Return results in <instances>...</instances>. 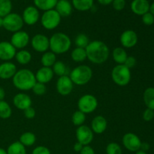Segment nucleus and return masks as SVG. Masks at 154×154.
<instances>
[{
	"label": "nucleus",
	"instance_id": "nucleus-44",
	"mask_svg": "<svg viewBox=\"0 0 154 154\" xmlns=\"http://www.w3.org/2000/svg\"><path fill=\"white\" fill-rule=\"evenodd\" d=\"M24 116H25L26 118L29 119V120H32V119L34 118L35 117V111L33 108L29 107V108H26V110H24Z\"/></svg>",
	"mask_w": 154,
	"mask_h": 154
},
{
	"label": "nucleus",
	"instance_id": "nucleus-28",
	"mask_svg": "<svg viewBox=\"0 0 154 154\" xmlns=\"http://www.w3.org/2000/svg\"><path fill=\"white\" fill-rule=\"evenodd\" d=\"M56 62H57V55L52 51H47L42 54L41 63L44 67L52 68Z\"/></svg>",
	"mask_w": 154,
	"mask_h": 154
},
{
	"label": "nucleus",
	"instance_id": "nucleus-16",
	"mask_svg": "<svg viewBox=\"0 0 154 154\" xmlns=\"http://www.w3.org/2000/svg\"><path fill=\"white\" fill-rule=\"evenodd\" d=\"M17 50L10 42H0V60L3 62L11 61L14 58Z\"/></svg>",
	"mask_w": 154,
	"mask_h": 154
},
{
	"label": "nucleus",
	"instance_id": "nucleus-12",
	"mask_svg": "<svg viewBox=\"0 0 154 154\" xmlns=\"http://www.w3.org/2000/svg\"><path fill=\"white\" fill-rule=\"evenodd\" d=\"M10 42L16 48V50H23L29 44V35L26 31L20 30L13 33L11 38Z\"/></svg>",
	"mask_w": 154,
	"mask_h": 154
},
{
	"label": "nucleus",
	"instance_id": "nucleus-15",
	"mask_svg": "<svg viewBox=\"0 0 154 154\" xmlns=\"http://www.w3.org/2000/svg\"><path fill=\"white\" fill-rule=\"evenodd\" d=\"M138 35L134 30H125L120 35V42L123 48H134L138 43Z\"/></svg>",
	"mask_w": 154,
	"mask_h": 154
},
{
	"label": "nucleus",
	"instance_id": "nucleus-8",
	"mask_svg": "<svg viewBox=\"0 0 154 154\" xmlns=\"http://www.w3.org/2000/svg\"><path fill=\"white\" fill-rule=\"evenodd\" d=\"M98 100L92 94H85L81 96L78 102V110L85 114H91L97 108Z\"/></svg>",
	"mask_w": 154,
	"mask_h": 154
},
{
	"label": "nucleus",
	"instance_id": "nucleus-17",
	"mask_svg": "<svg viewBox=\"0 0 154 154\" xmlns=\"http://www.w3.org/2000/svg\"><path fill=\"white\" fill-rule=\"evenodd\" d=\"M13 104L17 109L24 111L32 107V99L26 93H17L13 98Z\"/></svg>",
	"mask_w": 154,
	"mask_h": 154
},
{
	"label": "nucleus",
	"instance_id": "nucleus-50",
	"mask_svg": "<svg viewBox=\"0 0 154 154\" xmlns=\"http://www.w3.org/2000/svg\"><path fill=\"white\" fill-rule=\"evenodd\" d=\"M149 12L154 16V2L152 4L150 5V8H149Z\"/></svg>",
	"mask_w": 154,
	"mask_h": 154
},
{
	"label": "nucleus",
	"instance_id": "nucleus-7",
	"mask_svg": "<svg viewBox=\"0 0 154 154\" xmlns=\"http://www.w3.org/2000/svg\"><path fill=\"white\" fill-rule=\"evenodd\" d=\"M24 25L23 20L21 15L17 13L11 12L5 17H3V26L5 29L10 32H16L22 30Z\"/></svg>",
	"mask_w": 154,
	"mask_h": 154
},
{
	"label": "nucleus",
	"instance_id": "nucleus-48",
	"mask_svg": "<svg viewBox=\"0 0 154 154\" xmlns=\"http://www.w3.org/2000/svg\"><path fill=\"white\" fill-rule=\"evenodd\" d=\"M97 1L99 4L102 5H111L114 0H97Z\"/></svg>",
	"mask_w": 154,
	"mask_h": 154
},
{
	"label": "nucleus",
	"instance_id": "nucleus-4",
	"mask_svg": "<svg viewBox=\"0 0 154 154\" xmlns=\"http://www.w3.org/2000/svg\"><path fill=\"white\" fill-rule=\"evenodd\" d=\"M69 78L75 85H86L93 78V70L87 65H80L72 69Z\"/></svg>",
	"mask_w": 154,
	"mask_h": 154
},
{
	"label": "nucleus",
	"instance_id": "nucleus-51",
	"mask_svg": "<svg viewBox=\"0 0 154 154\" xmlns=\"http://www.w3.org/2000/svg\"><path fill=\"white\" fill-rule=\"evenodd\" d=\"M0 154H7V151L5 149L0 147Z\"/></svg>",
	"mask_w": 154,
	"mask_h": 154
},
{
	"label": "nucleus",
	"instance_id": "nucleus-47",
	"mask_svg": "<svg viewBox=\"0 0 154 154\" xmlns=\"http://www.w3.org/2000/svg\"><path fill=\"white\" fill-rule=\"evenodd\" d=\"M150 149V144L147 142H142L141 145V149L140 150H143V151L146 152Z\"/></svg>",
	"mask_w": 154,
	"mask_h": 154
},
{
	"label": "nucleus",
	"instance_id": "nucleus-29",
	"mask_svg": "<svg viewBox=\"0 0 154 154\" xmlns=\"http://www.w3.org/2000/svg\"><path fill=\"white\" fill-rule=\"evenodd\" d=\"M19 141L24 147H31L35 143L36 136L33 132H26L20 136Z\"/></svg>",
	"mask_w": 154,
	"mask_h": 154
},
{
	"label": "nucleus",
	"instance_id": "nucleus-40",
	"mask_svg": "<svg viewBox=\"0 0 154 154\" xmlns=\"http://www.w3.org/2000/svg\"><path fill=\"white\" fill-rule=\"evenodd\" d=\"M143 120L146 122H150L154 119V111L150 108H146L142 114Z\"/></svg>",
	"mask_w": 154,
	"mask_h": 154
},
{
	"label": "nucleus",
	"instance_id": "nucleus-30",
	"mask_svg": "<svg viewBox=\"0 0 154 154\" xmlns=\"http://www.w3.org/2000/svg\"><path fill=\"white\" fill-rule=\"evenodd\" d=\"M72 60L75 63H82L87 59L85 48H75L71 53Z\"/></svg>",
	"mask_w": 154,
	"mask_h": 154
},
{
	"label": "nucleus",
	"instance_id": "nucleus-32",
	"mask_svg": "<svg viewBox=\"0 0 154 154\" xmlns=\"http://www.w3.org/2000/svg\"><path fill=\"white\" fill-rule=\"evenodd\" d=\"M12 109L10 105L5 100L0 101V118L6 120L11 117Z\"/></svg>",
	"mask_w": 154,
	"mask_h": 154
},
{
	"label": "nucleus",
	"instance_id": "nucleus-19",
	"mask_svg": "<svg viewBox=\"0 0 154 154\" xmlns=\"http://www.w3.org/2000/svg\"><path fill=\"white\" fill-rule=\"evenodd\" d=\"M108 127V121L103 116L98 115L91 122V129L94 134L101 135L104 133Z\"/></svg>",
	"mask_w": 154,
	"mask_h": 154
},
{
	"label": "nucleus",
	"instance_id": "nucleus-41",
	"mask_svg": "<svg viewBox=\"0 0 154 154\" xmlns=\"http://www.w3.org/2000/svg\"><path fill=\"white\" fill-rule=\"evenodd\" d=\"M111 4H112L114 10L120 11L123 10L126 6V0H114Z\"/></svg>",
	"mask_w": 154,
	"mask_h": 154
},
{
	"label": "nucleus",
	"instance_id": "nucleus-6",
	"mask_svg": "<svg viewBox=\"0 0 154 154\" xmlns=\"http://www.w3.org/2000/svg\"><path fill=\"white\" fill-rule=\"evenodd\" d=\"M61 16L55 9L44 11L41 17V23L47 30H53L59 26L61 22Z\"/></svg>",
	"mask_w": 154,
	"mask_h": 154
},
{
	"label": "nucleus",
	"instance_id": "nucleus-24",
	"mask_svg": "<svg viewBox=\"0 0 154 154\" xmlns=\"http://www.w3.org/2000/svg\"><path fill=\"white\" fill-rule=\"evenodd\" d=\"M94 0H72V5L79 11H87L93 7Z\"/></svg>",
	"mask_w": 154,
	"mask_h": 154
},
{
	"label": "nucleus",
	"instance_id": "nucleus-38",
	"mask_svg": "<svg viewBox=\"0 0 154 154\" xmlns=\"http://www.w3.org/2000/svg\"><path fill=\"white\" fill-rule=\"evenodd\" d=\"M32 90L33 93H34L35 95L41 96H44V95L46 93L47 87L45 84H42V83L39 82H36L35 84V85L33 86Z\"/></svg>",
	"mask_w": 154,
	"mask_h": 154
},
{
	"label": "nucleus",
	"instance_id": "nucleus-23",
	"mask_svg": "<svg viewBox=\"0 0 154 154\" xmlns=\"http://www.w3.org/2000/svg\"><path fill=\"white\" fill-rule=\"evenodd\" d=\"M112 57L117 65H123L128 57L127 52L123 47H117L113 50Z\"/></svg>",
	"mask_w": 154,
	"mask_h": 154
},
{
	"label": "nucleus",
	"instance_id": "nucleus-35",
	"mask_svg": "<svg viewBox=\"0 0 154 154\" xmlns=\"http://www.w3.org/2000/svg\"><path fill=\"white\" fill-rule=\"evenodd\" d=\"M12 10V3L11 0H0V17H5L10 14Z\"/></svg>",
	"mask_w": 154,
	"mask_h": 154
},
{
	"label": "nucleus",
	"instance_id": "nucleus-9",
	"mask_svg": "<svg viewBox=\"0 0 154 154\" xmlns=\"http://www.w3.org/2000/svg\"><path fill=\"white\" fill-rule=\"evenodd\" d=\"M75 135L78 142L81 143L83 146L90 145L94 138V133L91 128L84 124L77 128Z\"/></svg>",
	"mask_w": 154,
	"mask_h": 154
},
{
	"label": "nucleus",
	"instance_id": "nucleus-34",
	"mask_svg": "<svg viewBox=\"0 0 154 154\" xmlns=\"http://www.w3.org/2000/svg\"><path fill=\"white\" fill-rule=\"evenodd\" d=\"M86 121V114L84 113H83L82 111H75L74 114H72V122L75 126H80L84 125V123Z\"/></svg>",
	"mask_w": 154,
	"mask_h": 154
},
{
	"label": "nucleus",
	"instance_id": "nucleus-52",
	"mask_svg": "<svg viewBox=\"0 0 154 154\" xmlns=\"http://www.w3.org/2000/svg\"><path fill=\"white\" fill-rule=\"evenodd\" d=\"M135 154H147V153H146V152L143 151V150H138L137 152H135Z\"/></svg>",
	"mask_w": 154,
	"mask_h": 154
},
{
	"label": "nucleus",
	"instance_id": "nucleus-2",
	"mask_svg": "<svg viewBox=\"0 0 154 154\" xmlns=\"http://www.w3.org/2000/svg\"><path fill=\"white\" fill-rule=\"evenodd\" d=\"M37 82L33 72L28 69H21L17 71L12 78V83L17 90L20 91H28L32 89Z\"/></svg>",
	"mask_w": 154,
	"mask_h": 154
},
{
	"label": "nucleus",
	"instance_id": "nucleus-1",
	"mask_svg": "<svg viewBox=\"0 0 154 154\" xmlns=\"http://www.w3.org/2000/svg\"><path fill=\"white\" fill-rule=\"evenodd\" d=\"M85 50L87 59L93 64H103L109 58V48L102 41L95 40L90 42Z\"/></svg>",
	"mask_w": 154,
	"mask_h": 154
},
{
	"label": "nucleus",
	"instance_id": "nucleus-33",
	"mask_svg": "<svg viewBox=\"0 0 154 154\" xmlns=\"http://www.w3.org/2000/svg\"><path fill=\"white\" fill-rule=\"evenodd\" d=\"M52 70L54 75L59 77L66 75L67 73V67L66 64L62 61H57L52 66Z\"/></svg>",
	"mask_w": 154,
	"mask_h": 154
},
{
	"label": "nucleus",
	"instance_id": "nucleus-36",
	"mask_svg": "<svg viewBox=\"0 0 154 154\" xmlns=\"http://www.w3.org/2000/svg\"><path fill=\"white\" fill-rule=\"evenodd\" d=\"M90 43L89 38L84 33H80L76 36L75 39V44L77 48H86Z\"/></svg>",
	"mask_w": 154,
	"mask_h": 154
},
{
	"label": "nucleus",
	"instance_id": "nucleus-26",
	"mask_svg": "<svg viewBox=\"0 0 154 154\" xmlns=\"http://www.w3.org/2000/svg\"><path fill=\"white\" fill-rule=\"evenodd\" d=\"M14 58L19 64L27 65L31 62L32 57V54L29 51L23 49L17 51Z\"/></svg>",
	"mask_w": 154,
	"mask_h": 154
},
{
	"label": "nucleus",
	"instance_id": "nucleus-39",
	"mask_svg": "<svg viewBox=\"0 0 154 154\" xmlns=\"http://www.w3.org/2000/svg\"><path fill=\"white\" fill-rule=\"evenodd\" d=\"M141 17H142L141 20H142V22L144 25L151 26L154 23V16L152 14H150V12L144 14Z\"/></svg>",
	"mask_w": 154,
	"mask_h": 154
},
{
	"label": "nucleus",
	"instance_id": "nucleus-46",
	"mask_svg": "<svg viewBox=\"0 0 154 154\" xmlns=\"http://www.w3.org/2000/svg\"><path fill=\"white\" fill-rule=\"evenodd\" d=\"M83 147H84V146H83L81 143H79L77 141V142L74 144L73 148H74V150H75V152H81V150H82Z\"/></svg>",
	"mask_w": 154,
	"mask_h": 154
},
{
	"label": "nucleus",
	"instance_id": "nucleus-14",
	"mask_svg": "<svg viewBox=\"0 0 154 154\" xmlns=\"http://www.w3.org/2000/svg\"><path fill=\"white\" fill-rule=\"evenodd\" d=\"M22 18L23 23L28 26H33L38 22L40 19L39 10L34 5H29L23 11Z\"/></svg>",
	"mask_w": 154,
	"mask_h": 154
},
{
	"label": "nucleus",
	"instance_id": "nucleus-37",
	"mask_svg": "<svg viewBox=\"0 0 154 154\" xmlns=\"http://www.w3.org/2000/svg\"><path fill=\"white\" fill-rule=\"evenodd\" d=\"M122 148L117 143L111 142L107 145L106 153L107 154H122Z\"/></svg>",
	"mask_w": 154,
	"mask_h": 154
},
{
	"label": "nucleus",
	"instance_id": "nucleus-49",
	"mask_svg": "<svg viewBox=\"0 0 154 154\" xmlns=\"http://www.w3.org/2000/svg\"><path fill=\"white\" fill-rule=\"evenodd\" d=\"M5 97V91L3 87H0V101L4 100Z\"/></svg>",
	"mask_w": 154,
	"mask_h": 154
},
{
	"label": "nucleus",
	"instance_id": "nucleus-43",
	"mask_svg": "<svg viewBox=\"0 0 154 154\" xmlns=\"http://www.w3.org/2000/svg\"><path fill=\"white\" fill-rule=\"evenodd\" d=\"M32 154H51L49 149L45 146H38L32 152Z\"/></svg>",
	"mask_w": 154,
	"mask_h": 154
},
{
	"label": "nucleus",
	"instance_id": "nucleus-53",
	"mask_svg": "<svg viewBox=\"0 0 154 154\" xmlns=\"http://www.w3.org/2000/svg\"><path fill=\"white\" fill-rule=\"evenodd\" d=\"M3 26V17H0V28Z\"/></svg>",
	"mask_w": 154,
	"mask_h": 154
},
{
	"label": "nucleus",
	"instance_id": "nucleus-11",
	"mask_svg": "<svg viewBox=\"0 0 154 154\" xmlns=\"http://www.w3.org/2000/svg\"><path fill=\"white\" fill-rule=\"evenodd\" d=\"M122 143L126 150L131 152H137L141 149V141L139 137L133 132H127L122 138Z\"/></svg>",
	"mask_w": 154,
	"mask_h": 154
},
{
	"label": "nucleus",
	"instance_id": "nucleus-25",
	"mask_svg": "<svg viewBox=\"0 0 154 154\" xmlns=\"http://www.w3.org/2000/svg\"><path fill=\"white\" fill-rule=\"evenodd\" d=\"M57 2L58 0H33L34 6L43 11L55 8Z\"/></svg>",
	"mask_w": 154,
	"mask_h": 154
},
{
	"label": "nucleus",
	"instance_id": "nucleus-21",
	"mask_svg": "<svg viewBox=\"0 0 154 154\" xmlns=\"http://www.w3.org/2000/svg\"><path fill=\"white\" fill-rule=\"evenodd\" d=\"M54 75V74L52 70V68L44 67V66L40 68L35 74L36 81L44 84L49 83L53 79Z\"/></svg>",
	"mask_w": 154,
	"mask_h": 154
},
{
	"label": "nucleus",
	"instance_id": "nucleus-5",
	"mask_svg": "<svg viewBox=\"0 0 154 154\" xmlns=\"http://www.w3.org/2000/svg\"><path fill=\"white\" fill-rule=\"evenodd\" d=\"M111 78L114 84L120 87H125L131 81L132 74L130 69L124 65H117L111 71Z\"/></svg>",
	"mask_w": 154,
	"mask_h": 154
},
{
	"label": "nucleus",
	"instance_id": "nucleus-3",
	"mask_svg": "<svg viewBox=\"0 0 154 154\" xmlns=\"http://www.w3.org/2000/svg\"><path fill=\"white\" fill-rule=\"evenodd\" d=\"M50 50L56 55H61L68 52L72 46V41L67 34L56 32L49 38Z\"/></svg>",
	"mask_w": 154,
	"mask_h": 154
},
{
	"label": "nucleus",
	"instance_id": "nucleus-31",
	"mask_svg": "<svg viewBox=\"0 0 154 154\" xmlns=\"http://www.w3.org/2000/svg\"><path fill=\"white\" fill-rule=\"evenodd\" d=\"M7 154H26V147L20 141H15L11 144L7 149Z\"/></svg>",
	"mask_w": 154,
	"mask_h": 154
},
{
	"label": "nucleus",
	"instance_id": "nucleus-22",
	"mask_svg": "<svg viewBox=\"0 0 154 154\" xmlns=\"http://www.w3.org/2000/svg\"><path fill=\"white\" fill-rule=\"evenodd\" d=\"M54 9L58 12L61 17H67L72 14L73 6L69 1L58 0Z\"/></svg>",
	"mask_w": 154,
	"mask_h": 154
},
{
	"label": "nucleus",
	"instance_id": "nucleus-13",
	"mask_svg": "<svg viewBox=\"0 0 154 154\" xmlns=\"http://www.w3.org/2000/svg\"><path fill=\"white\" fill-rule=\"evenodd\" d=\"M73 87V82L68 75H63V76L59 77V78L57 79L56 88H57V93L61 95V96H69L72 92Z\"/></svg>",
	"mask_w": 154,
	"mask_h": 154
},
{
	"label": "nucleus",
	"instance_id": "nucleus-10",
	"mask_svg": "<svg viewBox=\"0 0 154 154\" xmlns=\"http://www.w3.org/2000/svg\"><path fill=\"white\" fill-rule=\"evenodd\" d=\"M31 46L34 51L38 53H45L50 49L49 38L44 34H36L32 38Z\"/></svg>",
	"mask_w": 154,
	"mask_h": 154
},
{
	"label": "nucleus",
	"instance_id": "nucleus-54",
	"mask_svg": "<svg viewBox=\"0 0 154 154\" xmlns=\"http://www.w3.org/2000/svg\"><path fill=\"white\" fill-rule=\"evenodd\" d=\"M63 1H69V0H63Z\"/></svg>",
	"mask_w": 154,
	"mask_h": 154
},
{
	"label": "nucleus",
	"instance_id": "nucleus-45",
	"mask_svg": "<svg viewBox=\"0 0 154 154\" xmlns=\"http://www.w3.org/2000/svg\"><path fill=\"white\" fill-rule=\"evenodd\" d=\"M81 154H95V151L93 150V148L92 147H90V145H86L84 146L81 150V151L80 152Z\"/></svg>",
	"mask_w": 154,
	"mask_h": 154
},
{
	"label": "nucleus",
	"instance_id": "nucleus-20",
	"mask_svg": "<svg viewBox=\"0 0 154 154\" xmlns=\"http://www.w3.org/2000/svg\"><path fill=\"white\" fill-rule=\"evenodd\" d=\"M150 2L148 0H133L131 2V10L135 14L142 16L149 12Z\"/></svg>",
	"mask_w": 154,
	"mask_h": 154
},
{
	"label": "nucleus",
	"instance_id": "nucleus-42",
	"mask_svg": "<svg viewBox=\"0 0 154 154\" xmlns=\"http://www.w3.org/2000/svg\"><path fill=\"white\" fill-rule=\"evenodd\" d=\"M136 63H137V61L135 57H132V56H128V57L126 58V61H125L124 64L123 65H124L126 67H127L128 69H132V68L135 67Z\"/></svg>",
	"mask_w": 154,
	"mask_h": 154
},
{
	"label": "nucleus",
	"instance_id": "nucleus-27",
	"mask_svg": "<svg viewBox=\"0 0 154 154\" xmlns=\"http://www.w3.org/2000/svg\"><path fill=\"white\" fill-rule=\"evenodd\" d=\"M143 100L147 108L154 111V87H147L143 94Z\"/></svg>",
	"mask_w": 154,
	"mask_h": 154
},
{
	"label": "nucleus",
	"instance_id": "nucleus-18",
	"mask_svg": "<svg viewBox=\"0 0 154 154\" xmlns=\"http://www.w3.org/2000/svg\"><path fill=\"white\" fill-rule=\"evenodd\" d=\"M17 66L12 62H4L0 64V78L8 80L13 78L17 72Z\"/></svg>",
	"mask_w": 154,
	"mask_h": 154
}]
</instances>
